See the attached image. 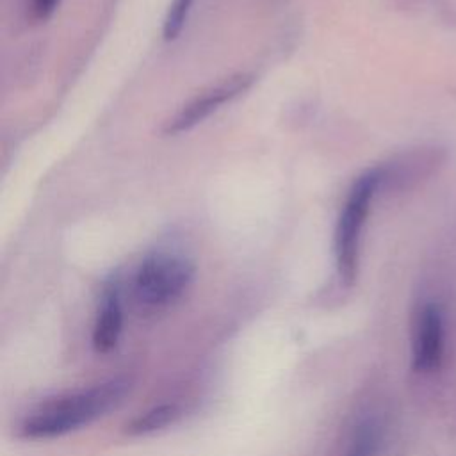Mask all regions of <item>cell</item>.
<instances>
[{
  "instance_id": "1",
  "label": "cell",
  "mask_w": 456,
  "mask_h": 456,
  "mask_svg": "<svg viewBox=\"0 0 456 456\" xmlns=\"http://www.w3.org/2000/svg\"><path fill=\"white\" fill-rule=\"evenodd\" d=\"M128 388L130 381L126 378H112L52 399L23 420L20 435L28 440H48L80 429L119 404Z\"/></svg>"
},
{
  "instance_id": "2",
  "label": "cell",
  "mask_w": 456,
  "mask_h": 456,
  "mask_svg": "<svg viewBox=\"0 0 456 456\" xmlns=\"http://www.w3.org/2000/svg\"><path fill=\"white\" fill-rule=\"evenodd\" d=\"M379 182L381 169H369L354 182L335 228L337 271L346 285H353L358 276L362 230Z\"/></svg>"
},
{
  "instance_id": "3",
  "label": "cell",
  "mask_w": 456,
  "mask_h": 456,
  "mask_svg": "<svg viewBox=\"0 0 456 456\" xmlns=\"http://www.w3.org/2000/svg\"><path fill=\"white\" fill-rule=\"evenodd\" d=\"M194 280V265L183 256L153 253L146 256L135 276V299L148 308H164L183 296Z\"/></svg>"
},
{
  "instance_id": "4",
  "label": "cell",
  "mask_w": 456,
  "mask_h": 456,
  "mask_svg": "<svg viewBox=\"0 0 456 456\" xmlns=\"http://www.w3.org/2000/svg\"><path fill=\"white\" fill-rule=\"evenodd\" d=\"M255 77L249 73H239L235 77L226 78L224 82L217 84L216 87L205 91L203 94L191 100L187 105H183L169 121H166L162 132L167 135H178L198 123H201L205 118H208L212 112H216L221 105L232 102L240 93H244L251 84Z\"/></svg>"
},
{
  "instance_id": "5",
  "label": "cell",
  "mask_w": 456,
  "mask_h": 456,
  "mask_svg": "<svg viewBox=\"0 0 456 456\" xmlns=\"http://www.w3.org/2000/svg\"><path fill=\"white\" fill-rule=\"evenodd\" d=\"M444 353V321L438 305H424L415 326L413 337V369L417 372H433L440 367Z\"/></svg>"
},
{
  "instance_id": "6",
  "label": "cell",
  "mask_w": 456,
  "mask_h": 456,
  "mask_svg": "<svg viewBox=\"0 0 456 456\" xmlns=\"http://www.w3.org/2000/svg\"><path fill=\"white\" fill-rule=\"evenodd\" d=\"M123 330V308L121 297L116 287L105 290L94 328H93V347L96 353H109L112 351L121 337Z\"/></svg>"
},
{
  "instance_id": "7",
  "label": "cell",
  "mask_w": 456,
  "mask_h": 456,
  "mask_svg": "<svg viewBox=\"0 0 456 456\" xmlns=\"http://www.w3.org/2000/svg\"><path fill=\"white\" fill-rule=\"evenodd\" d=\"M383 445V428L376 419L362 420L349 440L344 456H378Z\"/></svg>"
},
{
  "instance_id": "8",
  "label": "cell",
  "mask_w": 456,
  "mask_h": 456,
  "mask_svg": "<svg viewBox=\"0 0 456 456\" xmlns=\"http://www.w3.org/2000/svg\"><path fill=\"white\" fill-rule=\"evenodd\" d=\"M178 415H180V410L176 404H159V406L137 415L126 426V433L139 436V435H148V433L159 431V429L169 426Z\"/></svg>"
},
{
  "instance_id": "9",
  "label": "cell",
  "mask_w": 456,
  "mask_h": 456,
  "mask_svg": "<svg viewBox=\"0 0 456 456\" xmlns=\"http://www.w3.org/2000/svg\"><path fill=\"white\" fill-rule=\"evenodd\" d=\"M192 2L194 0H173L171 2L166 20H164V27H162V36L166 41H173L182 32Z\"/></svg>"
},
{
  "instance_id": "10",
  "label": "cell",
  "mask_w": 456,
  "mask_h": 456,
  "mask_svg": "<svg viewBox=\"0 0 456 456\" xmlns=\"http://www.w3.org/2000/svg\"><path fill=\"white\" fill-rule=\"evenodd\" d=\"M59 4H61V0H32L30 2V18L34 21H45L55 12Z\"/></svg>"
}]
</instances>
